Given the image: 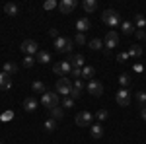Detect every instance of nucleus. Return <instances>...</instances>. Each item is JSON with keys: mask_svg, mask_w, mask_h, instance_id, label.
Returning <instances> with one entry per match:
<instances>
[{"mask_svg": "<svg viewBox=\"0 0 146 144\" xmlns=\"http://www.w3.org/2000/svg\"><path fill=\"white\" fill-rule=\"evenodd\" d=\"M82 8H84V12L92 14V12L98 10V2H96V0H84V2H82Z\"/></svg>", "mask_w": 146, "mask_h": 144, "instance_id": "21", "label": "nucleus"}, {"mask_svg": "<svg viewBox=\"0 0 146 144\" xmlns=\"http://www.w3.org/2000/svg\"><path fill=\"white\" fill-rule=\"evenodd\" d=\"M121 29H123V33H127V35H131V33H135L136 31V27H135V23L133 22H121Z\"/></svg>", "mask_w": 146, "mask_h": 144, "instance_id": "22", "label": "nucleus"}, {"mask_svg": "<svg viewBox=\"0 0 146 144\" xmlns=\"http://www.w3.org/2000/svg\"><path fill=\"white\" fill-rule=\"evenodd\" d=\"M101 20H103V23H107L109 27H117L121 23L119 12H115V10H103L101 12Z\"/></svg>", "mask_w": 146, "mask_h": 144, "instance_id": "2", "label": "nucleus"}, {"mask_svg": "<svg viewBox=\"0 0 146 144\" xmlns=\"http://www.w3.org/2000/svg\"><path fill=\"white\" fill-rule=\"evenodd\" d=\"M135 35H136V37H138V39H144V37H146L144 29H136V31H135Z\"/></svg>", "mask_w": 146, "mask_h": 144, "instance_id": "41", "label": "nucleus"}, {"mask_svg": "<svg viewBox=\"0 0 146 144\" xmlns=\"http://www.w3.org/2000/svg\"><path fill=\"white\" fill-rule=\"evenodd\" d=\"M74 43L84 45V43H86V33H76V39H74Z\"/></svg>", "mask_w": 146, "mask_h": 144, "instance_id": "36", "label": "nucleus"}, {"mask_svg": "<svg viewBox=\"0 0 146 144\" xmlns=\"http://www.w3.org/2000/svg\"><path fill=\"white\" fill-rule=\"evenodd\" d=\"M12 117H14V113H12V111H8V113H4V115H2V119H4V121H8V119H12Z\"/></svg>", "mask_w": 146, "mask_h": 144, "instance_id": "42", "label": "nucleus"}, {"mask_svg": "<svg viewBox=\"0 0 146 144\" xmlns=\"http://www.w3.org/2000/svg\"><path fill=\"white\" fill-rule=\"evenodd\" d=\"M135 27H138V29H144L146 27V18L142 14H136L135 16Z\"/></svg>", "mask_w": 146, "mask_h": 144, "instance_id": "24", "label": "nucleus"}, {"mask_svg": "<svg viewBox=\"0 0 146 144\" xmlns=\"http://www.w3.org/2000/svg\"><path fill=\"white\" fill-rule=\"evenodd\" d=\"M2 72L8 74V76H14V74L18 72V64H16V62H4V64H2Z\"/></svg>", "mask_w": 146, "mask_h": 144, "instance_id": "18", "label": "nucleus"}, {"mask_svg": "<svg viewBox=\"0 0 146 144\" xmlns=\"http://www.w3.org/2000/svg\"><path fill=\"white\" fill-rule=\"evenodd\" d=\"M23 109L27 111V113H31V111L37 109V100H35L33 96H27V98L23 100Z\"/></svg>", "mask_w": 146, "mask_h": 144, "instance_id": "13", "label": "nucleus"}, {"mask_svg": "<svg viewBox=\"0 0 146 144\" xmlns=\"http://www.w3.org/2000/svg\"><path fill=\"white\" fill-rule=\"evenodd\" d=\"M35 60H37L39 64H49V62H51V53L41 49V51H39V53L35 55Z\"/></svg>", "mask_w": 146, "mask_h": 144, "instance_id": "14", "label": "nucleus"}, {"mask_svg": "<svg viewBox=\"0 0 146 144\" xmlns=\"http://www.w3.org/2000/svg\"><path fill=\"white\" fill-rule=\"evenodd\" d=\"M105 49L107 51H111V49H115L117 45H119V35H117V31H107V35H105Z\"/></svg>", "mask_w": 146, "mask_h": 144, "instance_id": "10", "label": "nucleus"}, {"mask_svg": "<svg viewBox=\"0 0 146 144\" xmlns=\"http://www.w3.org/2000/svg\"><path fill=\"white\" fill-rule=\"evenodd\" d=\"M127 58H129V53H119L117 55V62H125Z\"/></svg>", "mask_w": 146, "mask_h": 144, "instance_id": "38", "label": "nucleus"}, {"mask_svg": "<svg viewBox=\"0 0 146 144\" xmlns=\"http://www.w3.org/2000/svg\"><path fill=\"white\" fill-rule=\"evenodd\" d=\"M94 74H96V68L90 66V64H86V66L82 68V78H84V80H88V82L94 80Z\"/></svg>", "mask_w": 146, "mask_h": 144, "instance_id": "20", "label": "nucleus"}, {"mask_svg": "<svg viewBox=\"0 0 146 144\" xmlns=\"http://www.w3.org/2000/svg\"><path fill=\"white\" fill-rule=\"evenodd\" d=\"M58 94H53V92H45V94H43V96H41V105H43V107H47V109L51 111L53 109V107H58Z\"/></svg>", "mask_w": 146, "mask_h": 144, "instance_id": "3", "label": "nucleus"}, {"mask_svg": "<svg viewBox=\"0 0 146 144\" xmlns=\"http://www.w3.org/2000/svg\"><path fill=\"white\" fill-rule=\"evenodd\" d=\"M4 12H6V16L16 18V16L20 14V6H18V4H14V2H8V4L4 6Z\"/></svg>", "mask_w": 146, "mask_h": 144, "instance_id": "15", "label": "nucleus"}, {"mask_svg": "<svg viewBox=\"0 0 146 144\" xmlns=\"http://www.w3.org/2000/svg\"><path fill=\"white\" fill-rule=\"evenodd\" d=\"M140 117L146 121V107H140Z\"/></svg>", "mask_w": 146, "mask_h": 144, "instance_id": "43", "label": "nucleus"}, {"mask_svg": "<svg viewBox=\"0 0 146 144\" xmlns=\"http://www.w3.org/2000/svg\"><path fill=\"white\" fill-rule=\"evenodd\" d=\"M144 41H146V37H144Z\"/></svg>", "mask_w": 146, "mask_h": 144, "instance_id": "44", "label": "nucleus"}, {"mask_svg": "<svg viewBox=\"0 0 146 144\" xmlns=\"http://www.w3.org/2000/svg\"><path fill=\"white\" fill-rule=\"evenodd\" d=\"M92 119H94V115H92L90 111H80L74 121H76L78 127H92Z\"/></svg>", "mask_w": 146, "mask_h": 144, "instance_id": "9", "label": "nucleus"}, {"mask_svg": "<svg viewBox=\"0 0 146 144\" xmlns=\"http://www.w3.org/2000/svg\"><path fill=\"white\" fill-rule=\"evenodd\" d=\"M12 88V76L0 72V90H10Z\"/></svg>", "mask_w": 146, "mask_h": 144, "instance_id": "19", "label": "nucleus"}, {"mask_svg": "<svg viewBox=\"0 0 146 144\" xmlns=\"http://www.w3.org/2000/svg\"><path fill=\"white\" fill-rule=\"evenodd\" d=\"M72 107H74V100H72L70 96L64 98V100H62V109H72Z\"/></svg>", "mask_w": 146, "mask_h": 144, "instance_id": "32", "label": "nucleus"}, {"mask_svg": "<svg viewBox=\"0 0 146 144\" xmlns=\"http://www.w3.org/2000/svg\"><path fill=\"white\" fill-rule=\"evenodd\" d=\"M37 47H39V45L35 43L33 39H25V41H22V45H20V49H22V53L25 56H35L37 53H39Z\"/></svg>", "mask_w": 146, "mask_h": 144, "instance_id": "6", "label": "nucleus"}, {"mask_svg": "<svg viewBox=\"0 0 146 144\" xmlns=\"http://www.w3.org/2000/svg\"><path fill=\"white\" fill-rule=\"evenodd\" d=\"M80 96H82V92H80V90H76V88L70 92V98H72V100H78Z\"/></svg>", "mask_w": 146, "mask_h": 144, "instance_id": "39", "label": "nucleus"}, {"mask_svg": "<svg viewBox=\"0 0 146 144\" xmlns=\"http://www.w3.org/2000/svg\"><path fill=\"white\" fill-rule=\"evenodd\" d=\"M72 45H74L72 39H68V37H58V39H55V51L56 53H70V51H72Z\"/></svg>", "mask_w": 146, "mask_h": 144, "instance_id": "5", "label": "nucleus"}, {"mask_svg": "<svg viewBox=\"0 0 146 144\" xmlns=\"http://www.w3.org/2000/svg\"><path fill=\"white\" fill-rule=\"evenodd\" d=\"M55 88H56V94H58V96L68 98V96H70V92L74 90V84H72V80H70L68 76H64V78H58V80H56Z\"/></svg>", "mask_w": 146, "mask_h": 144, "instance_id": "1", "label": "nucleus"}, {"mask_svg": "<svg viewBox=\"0 0 146 144\" xmlns=\"http://www.w3.org/2000/svg\"><path fill=\"white\" fill-rule=\"evenodd\" d=\"M119 84H121V88H131V76L129 74H121L119 76Z\"/></svg>", "mask_w": 146, "mask_h": 144, "instance_id": "28", "label": "nucleus"}, {"mask_svg": "<svg viewBox=\"0 0 146 144\" xmlns=\"http://www.w3.org/2000/svg\"><path fill=\"white\" fill-rule=\"evenodd\" d=\"M35 62H37V60H35V56H25V58L22 60V64H23L25 68H31Z\"/></svg>", "mask_w": 146, "mask_h": 144, "instance_id": "31", "label": "nucleus"}, {"mask_svg": "<svg viewBox=\"0 0 146 144\" xmlns=\"http://www.w3.org/2000/svg\"><path fill=\"white\" fill-rule=\"evenodd\" d=\"M107 117H109V113H107V109H98V113H96V119H98L100 123H103L105 119H107Z\"/></svg>", "mask_w": 146, "mask_h": 144, "instance_id": "30", "label": "nucleus"}, {"mask_svg": "<svg viewBox=\"0 0 146 144\" xmlns=\"http://www.w3.org/2000/svg\"><path fill=\"white\" fill-rule=\"evenodd\" d=\"M49 37H51V39H58V37H60V35H58V29H55V27L49 29Z\"/></svg>", "mask_w": 146, "mask_h": 144, "instance_id": "37", "label": "nucleus"}, {"mask_svg": "<svg viewBox=\"0 0 146 144\" xmlns=\"http://www.w3.org/2000/svg\"><path fill=\"white\" fill-rule=\"evenodd\" d=\"M43 127H45L47 133H53V131L56 129V121H55V119H47V121L43 123Z\"/></svg>", "mask_w": 146, "mask_h": 144, "instance_id": "29", "label": "nucleus"}, {"mask_svg": "<svg viewBox=\"0 0 146 144\" xmlns=\"http://www.w3.org/2000/svg\"><path fill=\"white\" fill-rule=\"evenodd\" d=\"M56 6H58V4H56L55 0H47L45 4H43V8H45V10H55Z\"/></svg>", "mask_w": 146, "mask_h": 144, "instance_id": "35", "label": "nucleus"}, {"mask_svg": "<svg viewBox=\"0 0 146 144\" xmlns=\"http://www.w3.org/2000/svg\"><path fill=\"white\" fill-rule=\"evenodd\" d=\"M136 101L140 103V107H144V103H146V92H138V94H136Z\"/></svg>", "mask_w": 146, "mask_h": 144, "instance_id": "33", "label": "nucleus"}, {"mask_svg": "<svg viewBox=\"0 0 146 144\" xmlns=\"http://www.w3.org/2000/svg\"><path fill=\"white\" fill-rule=\"evenodd\" d=\"M129 56H133V58H140L142 56V47H138V45H131V49L127 51Z\"/></svg>", "mask_w": 146, "mask_h": 144, "instance_id": "23", "label": "nucleus"}, {"mask_svg": "<svg viewBox=\"0 0 146 144\" xmlns=\"http://www.w3.org/2000/svg\"><path fill=\"white\" fill-rule=\"evenodd\" d=\"M53 72H55L56 76H60V78L70 76V72H72V64H70L68 60H60V62H55V64H53Z\"/></svg>", "mask_w": 146, "mask_h": 144, "instance_id": "4", "label": "nucleus"}, {"mask_svg": "<svg viewBox=\"0 0 146 144\" xmlns=\"http://www.w3.org/2000/svg\"><path fill=\"white\" fill-rule=\"evenodd\" d=\"M74 88H76V90H80V92H82V90H84V82H82V78H80V80H76V82H74Z\"/></svg>", "mask_w": 146, "mask_h": 144, "instance_id": "40", "label": "nucleus"}, {"mask_svg": "<svg viewBox=\"0 0 146 144\" xmlns=\"http://www.w3.org/2000/svg\"><path fill=\"white\" fill-rule=\"evenodd\" d=\"M31 90H33L35 94H45V92H47L45 84H43V82H39V80H35L33 84H31Z\"/></svg>", "mask_w": 146, "mask_h": 144, "instance_id": "25", "label": "nucleus"}, {"mask_svg": "<svg viewBox=\"0 0 146 144\" xmlns=\"http://www.w3.org/2000/svg\"><path fill=\"white\" fill-rule=\"evenodd\" d=\"M90 134H92V138L100 140L101 136H103V125H101V123H98V125H92V127H90Z\"/></svg>", "mask_w": 146, "mask_h": 144, "instance_id": "16", "label": "nucleus"}, {"mask_svg": "<svg viewBox=\"0 0 146 144\" xmlns=\"http://www.w3.org/2000/svg\"><path fill=\"white\" fill-rule=\"evenodd\" d=\"M80 80L82 78V68H72V72H70V80Z\"/></svg>", "mask_w": 146, "mask_h": 144, "instance_id": "34", "label": "nucleus"}, {"mask_svg": "<svg viewBox=\"0 0 146 144\" xmlns=\"http://www.w3.org/2000/svg\"><path fill=\"white\" fill-rule=\"evenodd\" d=\"M51 117H53V119H62V117H64V109H62V107H60V105H58V107H53V109H51Z\"/></svg>", "mask_w": 146, "mask_h": 144, "instance_id": "26", "label": "nucleus"}, {"mask_svg": "<svg viewBox=\"0 0 146 144\" xmlns=\"http://www.w3.org/2000/svg\"><path fill=\"white\" fill-rule=\"evenodd\" d=\"M76 6H78V2H76V0H62V2L58 4V10L62 12V14H70Z\"/></svg>", "mask_w": 146, "mask_h": 144, "instance_id": "12", "label": "nucleus"}, {"mask_svg": "<svg viewBox=\"0 0 146 144\" xmlns=\"http://www.w3.org/2000/svg\"><path fill=\"white\" fill-rule=\"evenodd\" d=\"M86 90H88V94H92V96H96V98H100L101 94H103V84H101L100 80H90L88 84H86Z\"/></svg>", "mask_w": 146, "mask_h": 144, "instance_id": "8", "label": "nucleus"}, {"mask_svg": "<svg viewBox=\"0 0 146 144\" xmlns=\"http://www.w3.org/2000/svg\"><path fill=\"white\" fill-rule=\"evenodd\" d=\"M68 62L72 64V68H84L86 64V58H84V55H80V53H76V55H70L68 56Z\"/></svg>", "mask_w": 146, "mask_h": 144, "instance_id": "11", "label": "nucleus"}, {"mask_svg": "<svg viewBox=\"0 0 146 144\" xmlns=\"http://www.w3.org/2000/svg\"><path fill=\"white\" fill-rule=\"evenodd\" d=\"M90 29V20L88 18H80L78 22H76V31L78 33H86Z\"/></svg>", "mask_w": 146, "mask_h": 144, "instance_id": "17", "label": "nucleus"}, {"mask_svg": "<svg viewBox=\"0 0 146 144\" xmlns=\"http://www.w3.org/2000/svg\"><path fill=\"white\" fill-rule=\"evenodd\" d=\"M88 45H90V49H92V51H100V49H103V41H101L100 37L92 39V41H90Z\"/></svg>", "mask_w": 146, "mask_h": 144, "instance_id": "27", "label": "nucleus"}, {"mask_svg": "<svg viewBox=\"0 0 146 144\" xmlns=\"http://www.w3.org/2000/svg\"><path fill=\"white\" fill-rule=\"evenodd\" d=\"M115 101L121 105V107H127L129 103H131V90L127 88H121L117 94H115Z\"/></svg>", "mask_w": 146, "mask_h": 144, "instance_id": "7", "label": "nucleus"}]
</instances>
